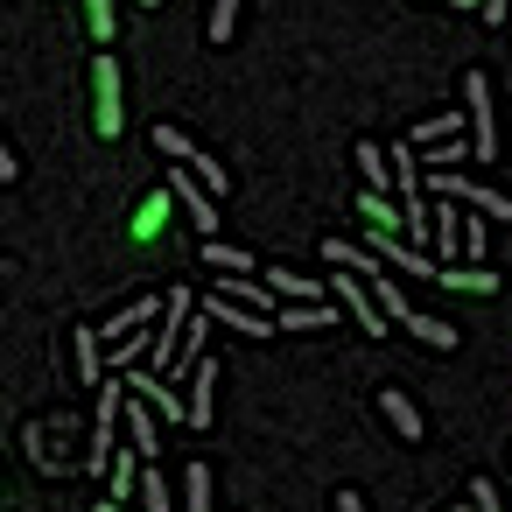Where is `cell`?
I'll use <instances>...</instances> for the list:
<instances>
[{"mask_svg":"<svg viewBox=\"0 0 512 512\" xmlns=\"http://www.w3.org/2000/svg\"><path fill=\"white\" fill-rule=\"evenodd\" d=\"M99 330H71V372L85 379V386H106V358H99Z\"/></svg>","mask_w":512,"mask_h":512,"instance_id":"cell-12","label":"cell"},{"mask_svg":"<svg viewBox=\"0 0 512 512\" xmlns=\"http://www.w3.org/2000/svg\"><path fill=\"white\" fill-rule=\"evenodd\" d=\"M267 288H274L281 302H330V288H323L316 274H288V267H274V274H267Z\"/></svg>","mask_w":512,"mask_h":512,"instance_id":"cell-14","label":"cell"},{"mask_svg":"<svg viewBox=\"0 0 512 512\" xmlns=\"http://www.w3.org/2000/svg\"><path fill=\"white\" fill-rule=\"evenodd\" d=\"M127 393H134V386H127ZM127 449H134L141 463H155V449H162V414L141 407V400H127Z\"/></svg>","mask_w":512,"mask_h":512,"instance_id":"cell-8","label":"cell"},{"mask_svg":"<svg viewBox=\"0 0 512 512\" xmlns=\"http://www.w3.org/2000/svg\"><path fill=\"white\" fill-rule=\"evenodd\" d=\"M169 197L190 211V225H197V232H204V246H211V239H218V225H225V218H218V197H211L190 169H169Z\"/></svg>","mask_w":512,"mask_h":512,"instance_id":"cell-3","label":"cell"},{"mask_svg":"<svg viewBox=\"0 0 512 512\" xmlns=\"http://www.w3.org/2000/svg\"><path fill=\"white\" fill-rule=\"evenodd\" d=\"M330 302H337L365 337H386V330H393V323H386V309H379V295H372L358 274H330Z\"/></svg>","mask_w":512,"mask_h":512,"instance_id":"cell-2","label":"cell"},{"mask_svg":"<svg viewBox=\"0 0 512 512\" xmlns=\"http://www.w3.org/2000/svg\"><path fill=\"white\" fill-rule=\"evenodd\" d=\"M435 288H463V295H491L498 288V274H484V267H442V281Z\"/></svg>","mask_w":512,"mask_h":512,"instance_id":"cell-19","label":"cell"},{"mask_svg":"<svg viewBox=\"0 0 512 512\" xmlns=\"http://www.w3.org/2000/svg\"><path fill=\"white\" fill-rule=\"evenodd\" d=\"M204 316H211V323H225V330H246V337H274V316H260V309H239L225 288L204 302Z\"/></svg>","mask_w":512,"mask_h":512,"instance_id":"cell-7","label":"cell"},{"mask_svg":"<svg viewBox=\"0 0 512 512\" xmlns=\"http://www.w3.org/2000/svg\"><path fill=\"white\" fill-rule=\"evenodd\" d=\"M407 330H414L428 351H456V337H463V330H456V323H442V316H414Z\"/></svg>","mask_w":512,"mask_h":512,"instance_id":"cell-20","label":"cell"},{"mask_svg":"<svg viewBox=\"0 0 512 512\" xmlns=\"http://www.w3.org/2000/svg\"><path fill=\"white\" fill-rule=\"evenodd\" d=\"M232 29H239V0H211V43L218 50L232 43Z\"/></svg>","mask_w":512,"mask_h":512,"instance_id":"cell-24","label":"cell"},{"mask_svg":"<svg viewBox=\"0 0 512 512\" xmlns=\"http://www.w3.org/2000/svg\"><path fill=\"white\" fill-rule=\"evenodd\" d=\"M162 309H169V295H134V302H127V309H120V316H113V323H106L99 337H113V344H127V337H141L148 323H162Z\"/></svg>","mask_w":512,"mask_h":512,"instance_id":"cell-5","label":"cell"},{"mask_svg":"<svg viewBox=\"0 0 512 512\" xmlns=\"http://www.w3.org/2000/svg\"><path fill=\"white\" fill-rule=\"evenodd\" d=\"M351 162H358V176H365V190H372V197H400V176H393V162H386V148H379V141H358V148H351Z\"/></svg>","mask_w":512,"mask_h":512,"instance_id":"cell-6","label":"cell"},{"mask_svg":"<svg viewBox=\"0 0 512 512\" xmlns=\"http://www.w3.org/2000/svg\"><path fill=\"white\" fill-rule=\"evenodd\" d=\"M337 302H281V316H274V330H337Z\"/></svg>","mask_w":512,"mask_h":512,"instance_id":"cell-11","label":"cell"},{"mask_svg":"<svg viewBox=\"0 0 512 512\" xmlns=\"http://www.w3.org/2000/svg\"><path fill=\"white\" fill-rule=\"evenodd\" d=\"M190 176H197V183H204V190H211V197L225 204V190H232V176H225V162H211V155H197V162H190Z\"/></svg>","mask_w":512,"mask_h":512,"instance_id":"cell-23","label":"cell"},{"mask_svg":"<svg viewBox=\"0 0 512 512\" xmlns=\"http://www.w3.org/2000/svg\"><path fill=\"white\" fill-rule=\"evenodd\" d=\"M211 407H218V365L204 358L190 372V428H211Z\"/></svg>","mask_w":512,"mask_h":512,"instance_id":"cell-13","label":"cell"},{"mask_svg":"<svg viewBox=\"0 0 512 512\" xmlns=\"http://www.w3.org/2000/svg\"><path fill=\"white\" fill-rule=\"evenodd\" d=\"M449 512H470V505H449Z\"/></svg>","mask_w":512,"mask_h":512,"instance_id":"cell-34","label":"cell"},{"mask_svg":"<svg viewBox=\"0 0 512 512\" xmlns=\"http://www.w3.org/2000/svg\"><path fill=\"white\" fill-rule=\"evenodd\" d=\"M379 414L393 421V435H400V442H421V435H428V421H421V407H414V400H407L400 386H379Z\"/></svg>","mask_w":512,"mask_h":512,"instance_id":"cell-10","label":"cell"},{"mask_svg":"<svg viewBox=\"0 0 512 512\" xmlns=\"http://www.w3.org/2000/svg\"><path fill=\"white\" fill-rule=\"evenodd\" d=\"M85 29H92L99 43H113V0H85Z\"/></svg>","mask_w":512,"mask_h":512,"instance_id":"cell-26","label":"cell"},{"mask_svg":"<svg viewBox=\"0 0 512 512\" xmlns=\"http://www.w3.org/2000/svg\"><path fill=\"white\" fill-rule=\"evenodd\" d=\"M505 8H512V0H484V22H505Z\"/></svg>","mask_w":512,"mask_h":512,"instance_id":"cell-30","label":"cell"},{"mask_svg":"<svg viewBox=\"0 0 512 512\" xmlns=\"http://www.w3.org/2000/svg\"><path fill=\"white\" fill-rule=\"evenodd\" d=\"M155 148H162V155H169V162H176V169H190V162H197V141H190V134H183V127H169V120H162V127H155Z\"/></svg>","mask_w":512,"mask_h":512,"instance_id":"cell-18","label":"cell"},{"mask_svg":"<svg viewBox=\"0 0 512 512\" xmlns=\"http://www.w3.org/2000/svg\"><path fill=\"white\" fill-rule=\"evenodd\" d=\"M323 260H330V267H344V274H365V281H379V267H386L372 246H358V239H337V232L323 239Z\"/></svg>","mask_w":512,"mask_h":512,"instance_id":"cell-9","label":"cell"},{"mask_svg":"<svg viewBox=\"0 0 512 512\" xmlns=\"http://www.w3.org/2000/svg\"><path fill=\"white\" fill-rule=\"evenodd\" d=\"M162 218H169V197H148V211H141V225H134V232H141V239H155V225H162Z\"/></svg>","mask_w":512,"mask_h":512,"instance_id":"cell-28","label":"cell"},{"mask_svg":"<svg viewBox=\"0 0 512 512\" xmlns=\"http://www.w3.org/2000/svg\"><path fill=\"white\" fill-rule=\"evenodd\" d=\"M92 85H99V113H92V127L113 141V134H120V120H127V113H120V64H113V50L92 64Z\"/></svg>","mask_w":512,"mask_h":512,"instance_id":"cell-4","label":"cell"},{"mask_svg":"<svg viewBox=\"0 0 512 512\" xmlns=\"http://www.w3.org/2000/svg\"><path fill=\"white\" fill-rule=\"evenodd\" d=\"M141 512H183V505H169V477L155 463L141 470Z\"/></svg>","mask_w":512,"mask_h":512,"instance_id":"cell-22","label":"cell"},{"mask_svg":"<svg viewBox=\"0 0 512 512\" xmlns=\"http://www.w3.org/2000/svg\"><path fill=\"white\" fill-rule=\"evenodd\" d=\"M141 351H148V337H127V344H113V372H134V365H141Z\"/></svg>","mask_w":512,"mask_h":512,"instance_id":"cell-27","label":"cell"},{"mask_svg":"<svg viewBox=\"0 0 512 512\" xmlns=\"http://www.w3.org/2000/svg\"><path fill=\"white\" fill-rule=\"evenodd\" d=\"M463 120H470V148H477V162H491V155H498V113H491V85H484V71L463 78Z\"/></svg>","mask_w":512,"mask_h":512,"instance_id":"cell-1","label":"cell"},{"mask_svg":"<svg viewBox=\"0 0 512 512\" xmlns=\"http://www.w3.org/2000/svg\"><path fill=\"white\" fill-rule=\"evenodd\" d=\"M449 8H470V0H449ZM477 8H484V0H477Z\"/></svg>","mask_w":512,"mask_h":512,"instance_id":"cell-32","label":"cell"},{"mask_svg":"<svg viewBox=\"0 0 512 512\" xmlns=\"http://www.w3.org/2000/svg\"><path fill=\"white\" fill-rule=\"evenodd\" d=\"M183 512H211V470L183 463Z\"/></svg>","mask_w":512,"mask_h":512,"instance_id":"cell-21","label":"cell"},{"mask_svg":"<svg viewBox=\"0 0 512 512\" xmlns=\"http://www.w3.org/2000/svg\"><path fill=\"white\" fill-rule=\"evenodd\" d=\"M337 512H365V498L358 491H337Z\"/></svg>","mask_w":512,"mask_h":512,"instance_id":"cell-29","label":"cell"},{"mask_svg":"<svg viewBox=\"0 0 512 512\" xmlns=\"http://www.w3.org/2000/svg\"><path fill=\"white\" fill-rule=\"evenodd\" d=\"M141 8H162V0H141Z\"/></svg>","mask_w":512,"mask_h":512,"instance_id":"cell-33","label":"cell"},{"mask_svg":"<svg viewBox=\"0 0 512 512\" xmlns=\"http://www.w3.org/2000/svg\"><path fill=\"white\" fill-rule=\"evenodd\" d=\"M204 260H211V267H218L225 281H239V274H253V253H246V246H225V239H211V246H204Z\"/></svg>","mask_w":512,"mask_h":512,"instance_id":"cell-17","label":"cell"},{"mask_svg":"<svg viewBox=\"0 0 512 512\" xmlns=\"http://www.w3.org/2000/svg\"><path fill=\"white\" fill-rule=\"evenodd\" d=\"M463 498H470V512H505V498H498V484H491V477H470V491H463Z\"/></svg>","mask_w":512,"mask_h":512,"instance_id":"cell-25","label":"cell"},{"mask_svg":"<svg viewBox=\"0 0 512 512\" xmlns=\"http://www.w3.org/2000/svg\"><path fill=\"white\" fill-rule=\"evenodd\" d=\"M456 127H463V120H456V106H449V113H428V120L414 127V148H449V141H463Z\"/></svg>","mask_w":512,"mask_h":512,"instance_id":"cell-16","label":"cell"},{"mask_svg":"<svg viewBox=\"0 0 512 512\" xmlns=\"http://www.w3.org/2000/svg\"><path fill=\"white\" fill-rule=\"evenodd\" d=\"M99 512H127V505H113V498H99Z\"/></svg>","mask_w":512,"mask_h":512,"instance_id":"cell-31","label":"cell"},{"mask_svg":"<svg viewBox=\"0 0 512 512\" xmlns=\"http://www.w3.org/2000/svg\"><path fill=\"white\" fill-rule=\"evenodd\" d=\"M372 295H379V309H386V323H400V330H407V323L421 316V309L407 302V288H400L393 274H379V281H372Z\"/></svg>","mask_w":512,"mask_h":512,"instance_id":"cell-15","label":"cell"}]
</instances>
